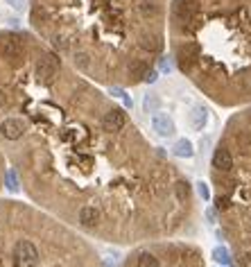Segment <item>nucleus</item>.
I'll list each match as a JSON object with an SVG mask.
<instances>
[{
	"mask_svg": "<svg viewBox=\"0 0 251 267\" xmlns=\"http://www.w3.org/2000/svg\"><path fill=\"white\" fill-rule=\"evenodd\" d=\"M0 140L39 209L91 240L140 245L197 231L188 177L54 50L0 34Z\"/></svg>",
	"mask_w": 251,
	"mask_h": 267,
	"instance_id": "1",
	"label": "nucleus"
},
{
	"mask_svg": "<svg viewBox=\"0 0 251 267\" xmlns=\"http://www.w3.org/2000/svg\"><path fill=\"white\" fill-rule=\"evenodd\" d=\"M170 18L176 68L217 104L251 100V21L213 14L204 0H174Z\"/></svg>",
	"mask_w": 251,
	"mask_h": 267,
	"instance_id": "2",
	"label": "nucleus"
},
{
	"mask_svg": "<svg viewBox=\"0 0 251 267\" xmlns=\"http://www.w3.org/2000/svg\"><path fill=\"white\" fill-rule=\"evenodd\" d=\"M0 267H107L88 235L37 204L0 202Z\"/></svg>",
	"mask_w": 251,
	"mask_h": 267,
	"instance_id": "3",
	"label": "nucleus"
},
{
	"mask_svg": "<svg viewBox=\"0 0 251 267\" xmlns=\"http://www.w3.org/2000/svg\"><path fill=\"white\" fill-rule=\"evenodd\" d=\"M120 267H206V258L195 242L166 238L134 245Z\"/></svg>",
	"mask_w": 251,
	"mask_h": 267,
	"instance_id": "4",
	"label": "nucleus"
},
{
	"mask_svg": "<svg viewBox=\"0 0 251 267\" xmlns=\"http://www.w3.org/2000/svg\"><path fill=\"white\" fill-rule=\"evenodd\" d=\"M152 129L159 134L161 138H172V136L176 134L174 120L163 111H154V116H152Z\"/></svg>",
	"mask_w": 251,
	"mask_h": 267,
	"instance_id": "5",
	"label": "nucleus"
},
{
	"mask_svg": "<svg viewBox=\"0 0 251 267\" xmlns=\"http://www.w3.org/2000/svg\"><path fill=\"white\" fill-rule=\"evenodd\" d=\"M233 168V154L231 150L226 147L224 143L217 145V150L213 152V163H210V170L215 172H229Z\"/></svg>",
	"mask_w": 251,
	"mask_h": 267,
	"instance_id": "6",
	"label": "nucleus"
},
{
	"mask_svg": "<svg viewBox=\"0 0 251 267\" xmlns=\"http://www.w3.org/2000/svg\"><path fill=\"white\" fill-rule=\"evenodd\" d=\"M172 154L179 156V159H193V156H195V145H193V140L179 138V140L174 143V147H172Z\"/></svg>",
	"mask_w": 251,
	"mask_h": 267,
	"instance_id": "7",
	"label": "nucleus"
},
{
	"mask_svg": "<svg viewBox=\"0 0 251 267\" xmlns=\"http://www.w3.org/2000/svg\"><path fill=\"white\" fill-rule=\"evenodd\" d=\"M206 123H209V111L204 107H195L193 113H190V125H193L197 132H202V129L206 127Z\"/></svg>",
	"mask_w": 251,
	"mask_h": 267,
	"instance_id": "8",
	"label": "nucleus"
},
{
	"mask_svg": "<svg viewBox=\"0 0 251 267\" xmlns=\"http://www.w3.org/2000/svg\"><path fill=\"white\" fill-rule=\"evenodd\" d=\"M213 258L217 263H222V265H229V263H231V256H229V249H226V247H215V249H213Z\"/></svg>",
	"mask_w": 251,
	"mask_h": 267,
	"instance_id": "9",
	"label": "nucleus"
},
{
	"mask_svg": "<svg viewBox=\"0 0 251 267\" xmlns=\"http://www.w3.org/2000/svg\"><path fill=\"white\" fill-rule=\"evenodd\" d=\"M197 192H199V197H202L204 202H209V199H210V190H209V186H206L204 181L197 183Z\"/></svg>",
	"mask_w": 251,
	"mask_h": 267,
	"instance_id": "10",
	"label": "nucleus"
},
{
	"mask_svg": "<svg viewBox=\"0 0 251 267\" xmlns=\"http://www.w3.org/2000/svg\"><path fill=\"white\" fill-rule=\"evenodd\" d=\"M7 5H9L11 9L23 11V9H25V0H7Z\"/></svg>",
	"mask_w": 251,
	"mask_h": 267,
	"instance_id": "11",
	"label": "nucleus"
},
{
	"mask_svg": "<svg viewBox=\"0 0 251 267\" xmlns=\"http://www.w3.org/2000/svg\"><path fill=\"white\" fill-rule=\"evenodd\" d=\"M5 177H7V172H5V168H2V163H0V188L5 183Z\"/></svg>",
	"mask_w": 251,
	"mask_h": 267,
	"instance_id": "12",
	"label": "nucleus"
}]
</instances>
